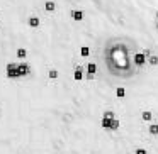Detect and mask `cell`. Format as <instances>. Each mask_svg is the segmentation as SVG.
<instances>
[{
  "instance_id": "1",
  "label": "cell",
  "mask_w": 158,
  "mask_h": 154,
  "mask_svg": "<svg viewBox=\"0 0 158 154\" xmlns=\"http://www.w3.org/2000/svg\"><path fill=\"white\" fill-rule=\"evenodd\" d=\"M5 73H7V78H21V71H19V65H15V63H9L7 66H5Z\"/></svg>"
},
{
  "instance_id": "2",
  "label": "cell",
  "mask_w": 158,
  "mask_h": 154,
  "mask_svg": "<svg viewBox=\"0 0 158 154\" xmlns=\"http://www.w3.org/2000/svg\"><path fill=\"white\" fill-rule=\"evenodd\" d=\"M146 59H148V56L144 54V51L136 53V54L133 56V63H134V66H136V68H143V66L146 65Z\"/></svg>"
},
{
  "instance_id": "3",
  "label": "cell",
  "mask_w": 158,
  "mask_h": 154,
  "mask_svg": "<svg viewBox=\"0 0 158 154\" xmlns=\"http://www.w3.org/2000/svg\"><path fill=\"white\" fill-rule=\"evenodd\" d=\"M73 80H75V81H82L83 80V68L82 66H77V68L73 69Z\"/></svg>"
},
{
  "instance_id": "4",
  "label": "cell",
  "mask_w": 158,
  "mask_h": 154,
  "mask_svg": "<svg viewBox=\"0 0 158 154\" xmlns=\"http://www.w3.org/2000/svg\"><path fill=\"white\" fill-rule=\"evenodd\" d=\"M39 24H41V21H39V17H36V15H32V17L27 19V26L32 27V29H38Z\"/></svg>"
},
{
  "instance_id": "5",
  "label": "cell",
  "mask_w": 158,
  "mask_h": 154,
  "mask_svg": "<svg viewBox=\"0 0 158 154\" xmlns=\"http://www.w3.org/2000/svg\"><path fill=\"white\" fill-rule=\"evenodd\" d=\"M19 71H21V76H27L31 75V66L27 63H22V65H19Z\"/></svg>"
},
{
  "instance_id": "6",
  "label": "cell",
  "mask_w": 158,
  "mask_h": 154,
  "mask_svg": "<svg viewBox=\"0 0 158 154\" xmlns=\"http://www.w3.org/2000/svg\"><path fill=\"white\" fill-rule=\"evenodd\" d=\"M44 10H46V12H55V10H56V4L53 2V0H46Z\"/></svg>"
},
{
  "instance_id": "7",
  "label": "cell",
  "mask_w": 158,
  "mask_h": 154,
  "mask_svg": "<svg viewBox=\"0 0 158 154\" xmlns=\"http://www.w3.org/2000/svg\"><path fill=\"white\" fill-rule=\"evenodd\" d=\"M72 19L77 21V22L83 21V12L82 10H72Z\"/></svg>"
},
{
  "instance_id": "8",
  "label": "cell",
  "mask_w": 158,
  "mask_h": 154,
  "mask_svg": "<svg viewBox=\"0 0 158 154\" xmlns=\"http://www.w3.org/2000/svg\"><path fill=\"white\" fill-rule=\"evenodd\" d=\"M114 119H107V117H102V120H100V127L102 129H110V124H112Z\"/></svg>"
},
{
  "instance_id": "9",
  "label": "cell",
  "mask_w": 158,
  "mask_h": 154,
  "mask_svg": "<svg viewBox=\"0 0 158 154\" xmlns=\"http://www.w3.org/2000/svg\"><path fill=\"white\" fill-rule=\"evenodd\" d=\"M85 68H87V75H95L97 73V65L95 63H89Z\"/></svg>"
},
{
  "instance_id": "10",
  "label": "cell",
  "mask_w": 158,
  "mask_h": 154,
  "mask_svg": "<svg viewBox=\"0 0 158 154\" xmlns=\"http://www.w3.org/2000/svg\"><path fill=\"white\" fill-rule=\"evenodd\" d=\"M116 97L117 98H124V97H126V88H124V86H117L116 88Z\"/></svg>"
},
{
  "instance_id": "11",
  "label": "cell",
  "mask_w": 158,
  "mask_h": 154,
  "mask_svg": "<svg viewBox=\"0 0 158 154\" xmlns=\"http://www.w3.org/2000/svg\"><path fill=\"white\" fill-rule=\"evenodd\" d=\"M15 54H17L19 59H26V58H27V51H26L24 48H19L17 51H15Z\"/></svg>"
},
{
  "instance_id": "12",
  "label": "cell",
  "mask_w": 158,
  "mask_h": 154,
  "mask_svg": "<svg viewBox=\"0 0 158 154\" xmlns=\"http://www.w3.org/2000/svg\"><path fill=\"white\" fill-rule=\"evenodd\" d=\"M148 65H150V66H156L158 65V56L156 54H150V56H148Z\"/></svg>"
},
{
  "instance_id": "13",
  "label": "cell",
  "mask_w": 158,
  "mask_h": 154,
  "mask_svg": "<svg viewBox=\"0 0 158 154\" xmlns=\"http://www.w3.org/2000/svg\"><path fill=\"white\" fill-rule=\"evenodd\" d=\"M141 119H143L144 122H150V120L153 119V113H151L150 110H144V112L141 113Z\"/></svg>"
},
{
  "instance_id": "14",
  "label": "cell",
  "mask_w": 158,
  "mask_h": 154,
  "mask_svg": "<svg viewBox=\"0 0 158 154\" xmlns=\"http://www.w3.org/2000/svg\"><path fill=\"white\" fill-rule=\"evenodd\" d=\"M148 132H150L151 136H158V124H150V127H148Z\"/></svg>"
},
{
  "instance_id": "15",
  "label": "cell",
  "mask_w": 158,
  "mask_h": 154,
  "mask_svg": "<svg viewBox=\"0 0 158 154\" xmlns=\"http://www.w3.org/2000/svg\"><path fill=\"white\" fill-rule=\"evenodd\" d=\"M80 56H83V58L90 56V49H89V46H82V48H80Z\"/></svg>"
},
{
  "instance_id": "16",
  "label": "cell",
  "mask_w": 158,
  "mask_h": 154,
  "mask_svg": "<svg viewBox=\"0 0 158 154\" xmlns=\"http://www.w3.org/2000/svg\"><path fill=\"white\" fill-rule=\"evenodd\" d=\"M119 125H121L119 120L114 119V120H112V124H110V129H109V130H117V129H119Z\"/></svg>"
},
{
  "instance_id": "17",
  "label": "cell",
  "mask_w": 158,
  "mask_h": 154,
  "mask_svg": "<svg viewBox=\"0 0 158 154\" xmlns=\"http://www.w3.org/2000/svg\"><path fill=\"white\" fill-rule=\"evenodd\" d=\"M48 76H49V80H56L58 78V71H56V69H49Z\"/></svg>"
},
{
  "instance_id": "18",
  "label": "cell",
  "mask_w": 158,
  "mask_h": 154,
  "mask_svg": "<svg viewBox=\"0 0 158 154\" xmlns=\"http://www.w3.org/2000/svg\"><path fill=\"white\" fill-rule=\"evenodd\" d=\"M104 117H107V119H116L112 110H107V112H104Z\"/></svg>"
},
{
  "instance_id": "19",
  "label": "cell",
  "mask_w": 158,
  "mask_h": 154,
  "mask_svg": "<svg viewBox=\"0 0 158 154\" xmlns=\"http://www.w3.org/2000/svg\"><path fill=\"white\" fill-rule=\"evenodd\" d=\"M134 154H148V151L146 149H136V151H134Z\"/></svg>"
},
{
  "instance_id": "20",
  "label": "cell",
  "mask_w": 158,
  "mask_h": 154,
  "mask_svg": "<svg viewBox=\"0 0 158 154\" xmlns=\"http://www.w3.org/2000/svg\"><path fill=\"white\" fill-rule=\"evenodd\" d=\"M155 17H156V19H158V10H156V12H155Z\"/></svg>"
}]
</instances>
